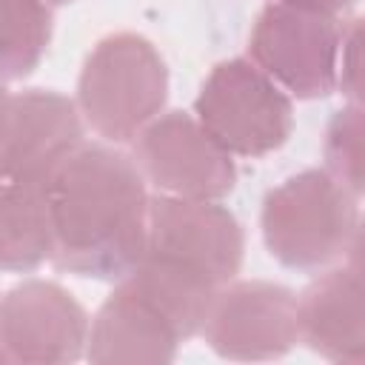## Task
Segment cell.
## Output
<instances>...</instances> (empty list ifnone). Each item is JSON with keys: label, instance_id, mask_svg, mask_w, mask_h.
I'll use <instances>...</instances> for the list:
<instances>
[{"label": "cell", "instance_id": "cell-6", "mask_svg": "<svg viewBox=\"0 0 365 365\" xmlns=\"http://www.w3.org/2000/svg\"><path fill=\"white\" fill-rule=\"evenodd\" d=\"M143 177L163 194L188 200H220L237 182L234 154L197 120L168 111L151 120L134 140Z\"/></svg>", "mask_w": 365, "mask_h": 365}, {"label": "cell", "instance_id": "cell-16", "mask_svg": "<svg viewBox=\"0 0 365 365\" xmlns=\"http://www.w3.org/2000/svg\"><path fill=\"white\" fill-rule=\"evenodd\" d=\"M336 83L354 106H365V17L354 20L342 31Z\"/></svg>", "mask_w": 365, "mask_h": 365}, {"label": "cell", "instance_id": "cell-7", "mask_svg": "<svg viewBox=\"0 0 365 365\" xmlns=\"http://www.w3.org/2000/svg\"><path fill=\"white\" fill-rule=\"evenodd\" d=\"M83 123L80 106L57 91H9L0 128L3 182L48 185L83 148Z\"/></svg>", "mask_w": 365, "mask_h": 365}, {"label": "cell", "instance_id": "cell-19", "mask_svg": "<svg viewBox=\"0 0 365 365\" xmlns=\"http://www.w3.org/2000/svg\"><path fill=\"white\" fill-rule=\"evenodd\" d=\"M48 3H68V0H48Z\"/></svg>", "mask_w": 365, "mask_h": 365}, {"label": "cell", "instance_id": "cell-18", "mask_svg": "<svg viewBox=\"0 0 365 365\" xmlns=\"http://www.w3.org/2000/svg\"><path fill=\"white\" fill-rule=\"evenodd\" d=\"M348 268L365 282V222L356 225L354 240H351V245H348Z\"/></svg>", "mask_w": 365, "mask_h": 365}, {"label": "cell", "instance_id": "cell-17", "mask_svg": "<svg viewBox=\"0 0 365 365\" xmlns=\"http://www.w3.org/2000/svg\"><path fill=\"white\" fill-rule=\"evenodd\" d=\"M274 3H285V6H294V9H305V11H317V14L336 17L339 11L351 9L356 0H274Z\"/></svg>", "mask_w": 365, "mask_h": 365}, {"label": "cell", "instance_id": "cell-9", "mask_svg": "<svg viewBox=\"0 0 365 365\" xmlns=\"http://www.w3.org/2000/svg\"><path fill=\"white\" fill-rule=\"evenodd\" d=\"M88 317L80 302L46 279H26L3 297L0 362L3 365H63L86 356Z\"/></svg>", "mask_w": 365, "mask_h": 365}, {"label": "cell", "instance_id": "cell-3", "mask_svg": "<svg viewBox=\"0 0 365 365\" xmlns=\"http://www.w3.org/2000/svg\"><path fill=\"white\" fill-rule=\"evenodd\" d=\"M262 240L285 268L317 271L348 251L356 220L354 194L331 171H299L268 191Z\"/></svg>", "mask_w": 365, "mask_h": 365}, {"label": "cell", "instance_id": "cell-11", "mask_svg": "<svg viewBox=\"0 0 365 365\" xmlns=\"http://www.w3.org/2000/svg\"><path fill=\"white\" fill-rule=\"evenodd\" d=\"M182 336L128 279H117V288L97 308L86 359L91 362H171Z\"/></svg>", "mask_w": 365, "mask_h": 365}, {"label": "cell", "instance_id": "cell-13", "mask_svg": "<svg viewBox=\"0 0 365 365\" xmlns=\"http://www.w3.org/2000/svg\"><path fill=\"white\" fill-rule=\"evenodd\" d=\"M54 214L48 185L3 182L0 194V259L6 271H34L54 259Z\"/></svg>", "mask_w": 365, "mask_h": 365}, {"label": "cell", "instance_id": "cell-10", "mask_svg": "<svg viewBox=\"0 0 365 365\" xmlns=\"http://www.w3.org/2000/svg\"><path fill=\"white\" fill-rule=\"evenodd\" d=\"M202 334L217 356L277 359L299 342L297 297L277 282H228L217 291Z\"/></svg>", "mask_w": 365, "mask_h": 365}, {"label": "cell", "instance_id": "cell-14", "mask_svg": "<svg viewBox=\"0 0 365 365\" xmlns=\"http://www.w3.org/2000/svg\"><path fill=\"white\" fill-rule=\"evenodd\" d=\"M0 51L6 83L37 68L51 40V11L43 0H0Z\"/></svg>", "mask_w": 365, "mask_h": 365}, {"label": "cell", "instance_id": "cell-4", "mask_svg": "<svg viewBox=\"0 0 365 365\" xmlns=\"http://www.w3.org/2000/svg\"><path fill=\"white\" fill-rule=\"evenodd\" d=\"M197 120L240 157H262L279 148L294 128V108L254 60H225L214 66L194 100Z\"/></svg>", "mask_w": 365, "mask_h": 365}, {"label": "cell", "instance_id": "cell-8", "mask_svg": "<svg viewBox=\"0 0 365 365\" xmlns=\"http://www.w3.org/2000/svg\"><path fill=\"white\" fill-rule=\"evenodd\" d=\"M242 228L217 200L163 194L151 200L145 254L174 262L214 285H228L242 265Z\"/></svg>", "mask_w": 365, "mask_h": 365}, {"label": "cell", "instance_id": "cell-2", "mask_svg": "<svg viewBox=\"0 0 365 365\" xmlns=\"http://www.w3.org/2000/svg\"><path fill=\"white\" fill-rule=\"evenodd\" d=\"M168 94V68L160 51L140 34L103 37L83 63L77 106L83 120L111 143L137 140L160 117Z\"/></svg>", "mask_w": 365, "mask_h": 365}, {"label": "cell", "instance_id": "cell-5", "mask_svg": "<svg viewBox=\"0 0 365 365\" xmlns=\"http://www.w3.org/2000/svg\"><path fill=\"white\" fill-rule=\"evenodd\" d=\"M342 31L334 17L271 3L254 23L251 60L288 94L317 100L334 91L339 80Z\"/></svg>", "mask_w": 365, "mask_h": 365}, {"label": "cell", "instance_id": "cell-1", "mask_svg": "<svg viewBox=\"0 0 365 365\" xmlns=\"http://www.w3.org/2000/svg\"><path fill=\"white\" fill-rule=\"evenodd\" d=\"M54 265L91 279H123L145 254L151 197L137 160L83 145L48 182Z\"/></svg>", "mask_w": 365, "mask_h": 365}, {"label": "cell", "instance_id": "cell-12", "mask_svg": "<svg viewBox=\"0 0 365 365\" xmlns=\"http://www.w3.org/2000/svg\"><path fill=\"white\" fill-rule=\"evenodd\" d=\"M299 342L334 362H365V282L351 268L317 277L299 297Z\"/></svg>", "mask_w": 365, "mask_h": 365}, {"label": "cell", "instance_id": "cell-15", "mask_svg": "<svg viewBox=\"0 0 365 365\" xmlns=\"http://www.w3.org/2000/svg\"><path fill=\"white\" fill-rule=\"evenodd\" d=\"M328 171L351 191L365 197V106L339 108L325 128Z\"/></svg>", "mask_w": 365, "mask_h": 365}]
</instances>
